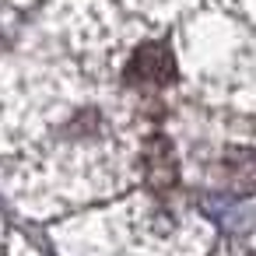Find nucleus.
<instances>
[{
	"mask_svg": "<svg viewBox=\"0 0 256 256\" xmlns=\"http://www.w3.org/2000/svg\"><path fill=\"white\" fill-rule=\"evenodd\" d=\"M140 162H144L148 182H151L158 193L176 186V179H179V172H176V154H172V144H168L165 137H151V140L144 144Z\"/></svg>",
	"mask_w": 256,
	"mask_h": 256,
	"instance_id": "nucleus-2",
	"label": "nucleus"
},
{
	"mask_svg": "<svg viewBox=\"0 0 256 256\" xmlns=\"http://www.w3.org/2000/svg\"><path fill=\"white\" fill-rule=\"evenodd\" d=\"M221 172H224V182L238 193H249L256 190V151L249 148H228L224 158H221Z\"/></svg>",
	"mask_w": 256,
	"mask_h": 256,
	"instance_id": "nucleus-3",
	"label": "nucleus"
},
{
	"mask_svg": "<svg viewBox=\"0 0 256 256\" xmlns=\"http://www.w3.org/2000/svg\"><path fill=\"white\" fill-rule=\"evenodd\" d=\"M172 78H176V64L162 42L140 46L126 64V84L137 92H162L172 84Z\"/></svg>",
	"mask_w": 256,
	"mask_h": 256,
	"instance_id": "nucleus-1",
	"label": "nucleus"
}]
</instances>
